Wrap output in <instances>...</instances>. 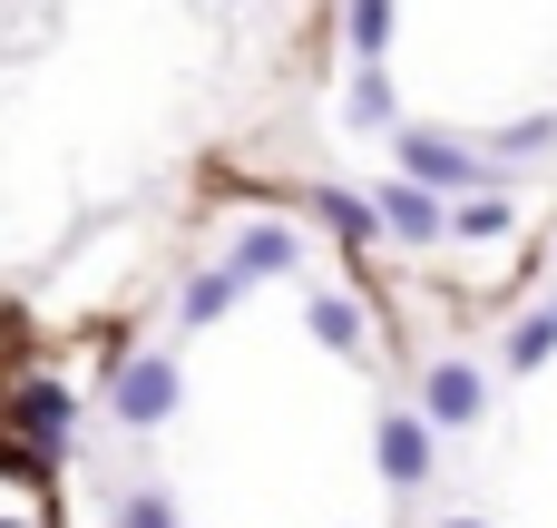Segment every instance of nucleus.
I'll return each instance as SVG.
<instances>
[{
  "label": "nucleus",
  "mask_w": 557,
  "mask_h": 528,
  "mask_svg": "<svg viewBox=\"0 0 557 528\" xmlns=\"http://www.w3.org/2000/svg\"><path fill=\"white\" fill-rule=\"evenodd\" d=\"M392 157H401L411 186H431V196H450V206H470V186L490 176V157H480L470 137H441V127H401Z\"/></svg>",
  "instance_id": "1"
},
{
  "label": "nucleus",
  "mask_w": 557,
  "mask_h": 528,
  "mask_svg": "<svg viewBox=\"0 0 557 528\" xmlns=\"http://www.w3.org/2000/svg\"><path fill=\"white\" fill-rule=\"evenodd\" d=\"M176 402H186L176 353H127V363L108 372V412H117V431H157V421H176Z\"/></svg>",
  "instance_id": "2"
},
{
  "label": "nucleus",
  "mask_w": 557,
  "mask_h": 528,
  "mask_svg": "<svg viewBox=\"0 0 557 528\" xmlns=\"http://www.w3.org/2000/svg\"><path fill=\"white\" fill-rule=\"evenodd\" d=\"M421 421H431L441 441L480 431V421H490V372H480L470 353H441V363H421Z\"/></svg>",
  "instance_id": "3"
},
{
  "label": "nucleus",
  "mask_w": 557,
  "mask_h": 528,
  "mask_svg": "<svg viewBox=\"0 0 557 528\" xmlns=\"http://www.w3.org/2000/svg\"><path fill=\"white\" fill-rule=\"evenodd\" d=\"M372 470L392 480V500L431 490V470H441V431H431L421 412H382V431H372Z\"/></svg>",
  "instance_id": "4"
},
{
  "label": "nucleus",
  "mask_w": 557,
  "mask_h": 528,
  "mask_svg": "<svg viewBox=\"0 0 557 528\" xmlns=\"http://www.w3.org/2000/svg\"><path fill=\"white\" fill-rule=\"evenodd\" d=\"M10 421H20V441H29V461H49V451H69V431H78V392L49 382V372H20Z\"/></svg>",
  "instance_id": "5"
},
{
  "label": "nucleus",
  "mask_w": 557,
  "mask_h": 528,
  "mask_svg": "<svg viewBox=\"0 0 557 528\" xmlns=\"http://www.w3.org/2000/svg\"><path fill=\"white\" fill-rule=\"evenodd\" d=\"M382 225H392V245H441V235H450V196L392 176V186H382Z\"/></svg>",
  "instance_id": "6"
},
{
  "label": "nucleus",
  "mask_w": 557,
  "mask_h": 528,
  "mask_svg": "<svg viewBox=\"0 0 557 528\" xmlns=\"http://www.w3.org/2000/svg\"><path fill=\"white\" fill-rule=\"evenodd\" d=\"M225 265H235V274L255 284V274H294V265H304V245H294V225H235Z\"/></svg>",
  "instance_id": "7"
},
{
  "label": "nucleus",
  "mask_w": 557,
  "mask_h": 528,
  "mask_svg": "<svg viewBox=\"0 0 557 528\" xmlns=\"http://www.w3.org/2000/svg\"><path fill=\"white\" fill-rule=\"evenodd\" d=\"M313 216H323L343 245H372V235H392V225H382V196H352V186H313Z\"/></svg>",
  "instance_id": "8"
},
{
  "label": "nucleus",
  "mask_w": 557,
  "mask_h": 528,
  "mask_svg": "<svg viewBox=\"0 0 557 528\" xmlns=\"http://www.w3.org/2000/svg\"><path fill=\"white\" fill-rule=\"evenodd\" d=\"M235 294H245V274H235V265H206V274H186V294H176V323H186V333H206V323H215Z\"/></svg>",
  "instance_id": "9"
},
{
  "label": "nucleus",
  "mask_w": 557,
  "mask_h": 528,
  "mask_svg": "<svg viewBox=\"0 0 557 528\" xmlns=\"http://www.w3.org/2000/svg\"><path fill=\"white\" fill-rule=\"evenodd\" d=\"M499 363H509V372H548V363H557V314H548V304L509 323V343H499Z\"/></svg>",
  "instance_id": "10"
},
{
  "label": "nucleus",
  "mask_w": 557,
  "mask_h": 528,
  "mask_svg": "<svg viewBox=\"0 0 557 528\" xmlns=\"http://www.w3.org/2000/svg\"><path fill=\"white\" fill-rule=\"evenodd\" d=\"M392 29H401V10H392V0H352V10H343V39H352V59H362V69H382Z\"/></svg>",
  "instance_id": "11"
},
{
  "label": "nucleus",
  "mask_w": 557,
  "mask_h": 528,
  "mask_svg": "<svg viewBox=\"0 0 557 528\" xmlns=\"http://www.w3.org/2000/svg\"><path fill=\"white\" fill-rule=\"evenodd\" d=\"M304 314H313V343H323V353H362V304H352V294H323V284H313Z\"/></svg>",
  "instance_id": "12"
},
{
  "label": "nucleus",
  "mask_w": 557,
  "mask_h": 528,
  "mask_svg": "<svg viewBox=\"0 0 557 528\" xmlns=\"http://www.w3.org/2000/svg\"><path fill=\"white\" fill-rule=\"evenodd\" d=\"M343 118H352V127H392V137H401V108H392V78H382V69H352V98H343Z\"/></svg>",
  "instance_id": "13"
},
{
  "label": "nucleus",
  "mask_w": 557,
  "mask_h": 528,
  "mask_svg": "<svg viewBox=\"0 0 557 528\" xmlns=\"http://www.w3.org/2000/svg\"><path fill=\"white\" fill-rule=\"evenodd\" d=\"M509 225H519L509 196H470V206H450V235H460V245H499Z\"/></svg>",
  "instance_id": "14"
},
{
  "label": "nucleus",
  "mask_w": 557,
  "mask_h": 528,
  "mask_svg": "<svg viewBox=\"0 0 557 528\" xmlns=\"http://www.w3.org/2000/svg\"><path fill=\"white\" fill-rule=\"evenodd\" d=\"M557 147V108H539V118H509V127H490V157H509V167H519V157H548Z\"/></svg>",
  "instance_id": "15"
},
{
  "label": "nucleus",
  "mask_w": 557,
  "mask_h": 528,
  "mask_svg": "<svg viewBox=\"0 0 557 528\" xmlns=\"http://www.w3.org/2000/svg\"><path fill=\"white\" fill-rule=\"evenodd\" d=\"M117 528H186V519H176L166 490H127V500H117Z\"/></svg>",
  "instance_id": "16"
},
{
  "label": "nucleus",
  "mask_w": 557,
  "mask_h": 528,
  "mask_svg": "<svg viewBox=\"0 0 557 528\" xmlns=\"http://www.w3.org/2000/svg\"><path fill=\"white\" fill-rule=\"evenodd\" d=\"M431 528H490V519H480V509H450V519H431Z\"/></svg>",
  "instance_id": "17"
},
{
  "label": "nucleus",
  "mask_w": 557,
  "mask_h": 528,
  "mask_svg": "<svg viewBox=\"0 0 557 528\" xmlns=\"http://www.w3.org/2000/svg\"><path fill=\"white\" fill-rule=\"evenodd\" d=\"M548 314H557V294H548Z\"/></svg>",
  "instance_id": "18"
}]
</instances>
